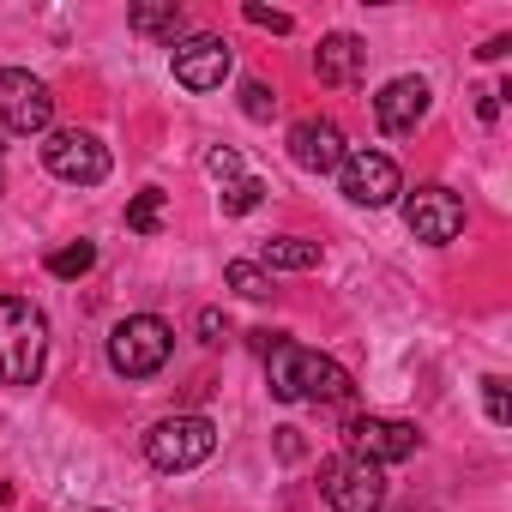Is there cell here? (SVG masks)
<instances>
[{
	"label": "cell",
	"mask_w": 512,
	"mask_h": 512,
	"mask_svg": "<svg viewBox=\"0 0 512 512\" xmlns=\"http://www.w3.org/2000/svg\"><path fill=\"white\" fill-rule=\"evenodd\" d=\"M97 266V241H67L49 253V278H85Z\"/></svg>",
	"instance_id": "ac0fdd59"
},
{
	"label": "cell",
	"mask_w": 512,
	"mask_h": 512,
	"mask_svg": "<svg viewBox=\"0 0 512 512\" xmlns=\"http://www.w3.org/2000/svg\"><path fill=\"white\" fill-rule=\"evenodd\" d=\"M320 494H326L332 512H380L386 506V470L368 464V458L338 452V458L320 464Z\"/></svg>",
	"instance_id": "5b68a950"
},
{
	"label": "cell",
	"mask_w": 512,
	"mask_h": 512,
	"mask_svg": "<svg viewBox=\"0 0 512 512\" xmlns=\"http://www.w3.org/2000/svg\"><path fill=\"white\" fill-rule=\"evenodd\" d=\"M43 163H49V175L73 181V187H97V181L109 175V151H103V139H97V133H79V127L49 133V139H43Z\"/></svg>",
	"instance_id": "9c48e42d"
},
{
	"label": "cell",
	"mask_w": 512,
	"mask_h": 512,
	"mask_svg": "<svg viewBox=\"0 0 512 512\" xmlns=\"http://www.w3.org/2000/svg\"><path fill=\"white\" fill-rule=\"evenodd\" d=\"M217 452V428L205 422V416H163V422H151V434H145V458L157 464V470H193V464H205Z\"/></svg>",
	"instance_id": "277c9868"
},
{
	"label": "cell",
	"mask_w": 512,
	"mask_h": 512,
	"mask_svg": "<svg viewBox=\"0 0 512 512\" xmlns=\"http://www.w3.org/2000/svg\"><path fill=\"white\" fill-rule=\"evenodd\" d=\"M476 115L494 121V115H500V91H476Z\"/></svg>",
	"instance_id": "484cf974"
},
{
	"label": "cell",
	"mask_w": 512,
	"mask_h": 512,
	"mask_svg": "<svg viewBox=\"0 0 512 512\" xmlns=\"http://www.w3.org/2000/svg\"><path fill=\"white\" fill-rule=\"evenodd\" d=\"M199 338H205V344H223V338H229V320H223L217 308H205V314H199Z\"/></svg>",
	"instance_id": "d4e9b609"
},
{
	"label": "cell",
	"mask_w": 512,
	"mask_h": 512,
	"mask_svg": "<svg viewBox=\"0 0 512 512\" xmlns=\"http://www.w3.org/2000/svg\"><path fill=\"white\" fill-rule=\"evenodd\" d=\"M344 151H350V145H344L338 121H326V115H308V121L290 127V157H296V169H308V175H338Z\"/></svg>",
	"instance_id": "7c38bea8"
},
{
	"label": "cell",
	"mask_w": 512,
	"mask_h": 512,
	"mask_svg": "<svg viewBox=\"0 0 512 512\" xmlns=\"http://www.w3.org/2000/svg\"><path fill=\"white\" fill-rule=\"evenodd\" d=\"M482 404H488V422H494V428L512 422V398H506V380H500V374L482 380Z\"/></svg>",
	"instance_id": "7402d4cb"
},
{
	"label": "cell",
	"mask_w": 512,
	"mask_h": 512,
	"mask_svg": "<svg viewBox=\"0 0 512 512\" xmlns=\"http://www.w3.org/2000/svg\"><path fill=\"white\" fill-rule=\"evenodd\" d=\"M241 13H247V25H260V31H278V37H284V31L296 25L290 13H272V7H260V0H247V7H241Z\"/></svg>",
	"instance_id": "603a6c76"
},
{
	"label": "cell",
	"mask_w": 512,
	"mask_h": 512,
	"mask_svg": "<svg viewBox=\"0 0 512 512\" xmlns=\"http://www.w3.org/2000/svg\"><path fill=\"white\" fill-rule=\"evenodd\" d=\"M169 350H175V332H169V320H157V314H127V320L109 332V368H115L121 380H151V374H163Z\"/></svg>",
	"instance_id": "3957f363"
},
{
	"label": "cell",
	"mask_w": 512,
	"mask_h": 512,
	"mask_svg": "<svg viewBox=\"0 0 512 512\" xmlns=\"http://www.w3.org/2000/svg\"><path fill=\"white\" fill-rule=\"evenodd\" d=\"M404 223H410L416 241L446 247V241L464 235V199H458L452 187H416V193L404 199Z\"/></svg>",
	"instance_id": "30bf717a"
},
{
	"label": "cell",
	"mask_w": 512,
	"mask_h": 512,
	"mask_svg": "<svg viewBox=\"0 0 512 512\" xmlns=\"http://www.w3.org/2000/svg\"><path fill=\"white\" fill-rule=\"evenodd\" d=\"M0 506H7V482H0Z\"/></svg>",
	"instance_id": "83f0119b"
},
{
	"label": "cell",
	"mask_w": 512,
	"mask_h": 512,
	"mask_svg": "<svg viewBox=\"0 0 512 512\" xmlns=\"http://www.w3.org/2000/svg\"><path fill=\"white\" fill-rule=\"evenodd\" d=\"M205 169H211L217 181H241V157H235L229 145H217V151H205Z\"/></svg>",
	"instance_id": "cb8c5ba5"
},
{
	"label": "cell",
	"mask_w": 512,
	"mask_h": 512,
	"mask_svg": "<svg viewBox=\"0 0 512 512\" xmlns=\"http://www.w3.org/2000/svg\"><path fill=\"white\" fill-rule=\"evenodd\" d=\"M506 49H512V43H506V37H488V43H482V49H476V55H482V61H506Z\"/></svg>",
	"instance_id": "4316f807"
},
{
	"label": "cell",
	"mask_w": 512,
	"mask_h": 512,
	"mask_svg": "<svg viewBox=\"0 0 512 512\" xmlns=\"http://www.w3.org/2000/svg\"><path fill=\"white\" fill-rule=\"evenodd\" d=\"M49 121H55V97L37 73H25V67L0 73V133L31 139V133H49Z\"/></svg>",
	"instance_id": "8992f818"
},
{
	"label": "cell",
	"mask_w": 512,
	"mask_h": 512,
	"mask_svg": "<svg viewBox=\"0 0 512 512\" xmlns=\"http://www.w3.org/2000/svg\"><path fill=\"white\" fill-rule=\"evenodd\" d=\"M362 67H368L362 37H350V31L320 37V49H314V73H320V85H356V79H362Z\"/></svg>",
	"instance_id": "5bb4252c"
},
{
	"label": "cell",
	"mask_w": 512,
	"mask_h": 512,
	"mask_svg": "<svg viewBox=\"0 0 512 512\" xmlns=\"http://www.w3.org/2000/svg\"><path fill=\"white\" fill-rule=\"evenodd\" d=\"M260 260H266V272H314V266H320V241H302V235H272Z\"/></svg>",
	"instance_id": "9a60e30c"
},
{
	"label": "cell",
	"mask_w": 512,
	"mask_h": 512,
	"mask_svg": "<svg viewBox=\"0 0 512 512\" xmlns=\"http://www.w3.org/2000/svg\"><path fill=\"white\" fill-rule=\"evenodd\" d=\"M272 109H278V91H272L266 79H247V85H241V115H247V121H272Z\"/></svg>",
	"instance_id": "44dd1931"
},
{
	"label": "cell",
	"mask_w": 512,
	"mask_h": 512,
	"mask_svg": "<svg viewBox=\"0 0 512 512\" xmlns=\"http://www.w3.org/2000/svg\"><path fill=\"white\" fill-rule=\"evenodd\" d=\"M127 25H133L139 37H169V43H181V7H175V0H163V7H133Z\"/></svg>",
	"instance_id": "2e32d148"
},
{
	"label": "cell",
	"mask_w": 512,
	"mask_h": 512,
	"mask_svg": "<svg viewBox=\"0 0 512 512\" xmlns=\"http://www.w3.org/2000/svg\"><path fill=\"white\" fill-rule=\"evenodd\" d=\"M344 446H350V458H368L386 470V464H404L422 446V434H416V422H398V416H356L344 428Z\"/></svg>",
	"instance_id": "ba28073f"
},
{
	"label": "cell",
	"mask_w": 512,
	"mask_h": 512,
	"mask_svg": "<svg viewBox=\"0 0 512 512\" xmlns=\"http://www.w3.org/2000/svg\"><path fill=\"white\" fill-rule=\"evenodd\" d=\"M266 380H272L278 404H344L356 392L350 374L332 356L308 350V344H272L266 350Z\"/></svg>",
	"instance_id": "6da1fadb"
},
{
	"label": "cell",
	"mask_w": 512,
	"mask_h": 512,
	"mask_svg": "<svg viewBox=\"0 0 512 512\" xmlns=\"http://www.w3.org/2000/svg\"><path fill=\"white\" fill-rule=\"evenodd\" d=\"M223 284H229L235 296H247V302H266V296H272V272H266V266H253V260H229Z\"/></svg>",
	"instance_id": "e0dca14e"
},
{
	"label": "cell",
	"mask_w": 512,
	"mask_h": 512,
	"mask_svg": "<svg viewBox=\"0 0 512 512\" xmlns=\"http://www.w3.org/2000/svg\"><path fill=\"white\" fill-rule=\"evenodd\" d=\"M127 229H133V235H157V229H163V187L133 193V205H127Z\"/></svg>",
	"instance_id": "d6986e66"
},
{
	"label": "cell",
	"mask_w": 512,
	"mask_h": 512,
	"mask_svg": "<svg viewBox=\"0 0 512 512\" xmlns=\"http://www.w3.org/2000/svg\"><path fill=\"white\" fill-rule=\"evenodd\" d=\"M338 187H344L350 205L380 211V205H392V199L404 193V175H398V163H392L386 151L356 145V151H344V163H338Z\"/></svg>",
	"instance_id": "52a82bcc"
},
{
	"label": "cell",
	"mask_w": 512,
	"mask_h": 512,
	"mask_svg": "<svg viewBox=\"0 0 512 512\" xmlns=\"http://www.w3.org/2000/svg\"><path fill=\"white\" fill-rule=\"evenodd\" d=\"M49 356V320L25 296H0V374L7 386H37Z\"/></svg>",
	"instance_id": "7a4b0ae2"
},
{
	"label": "cell",
	"mask_w": 512,
	"mask_h": 512,
	"mask_svg": "<svg viewBox=\"0 0 512 512\" xmlns=\"http://www.w3.org/2000/svg\"><path fill=\"white\" fill-rule=\"evenodd\" d=\"M169 67H175L181 91H217L229 79L235 55H229L223 37H181V43H169Z\"/></svg>",
	"instance_id": "8fae6325"
},
{
	"label": "cell",
	"mask_w": 512,
	"mask_h": 512,
	"mask_svg": "<svg viewBox=\"0 0 512 512\" xmlns=\"http://www.w3.org/2000/svg\"><path fill=\"white\" fill-rule=\"evenodd\" d=\"M428 115V85L422 79H392L380 97H374V121L386 133H416V121Z\"/></svg>",
	"instance_id": "4fadbf2b"
},
{
	"label": "cell",
	"mask_w": 512,
	"mask_h": 512,
	"mask_svg": "<svg viewBox=\"0 0 512 512\" xmlns=\"http://www.w3.org/2000/svg\"><path fill=\"white\" fill-rule=\"evenodd\" d=\"M97 512H103V506H97Z\"/></svg>",
	"instance_id": "f1b7e54d"
},
{
	"label": "cell",
	"mask_w": 512,
	"mask_h": 512,
	"mask_svg": "<svg viewBox=\"0 0 512 512\" xmlns=\"http://www.w3.org/2000/svg\"><path fill=\"white\" fill-rule=\"evenodd\" d=\"M260 205H266V181L241 175V181L223 187V217H247V211H260Z\"/></svg>",
	"instance_id": "ffe728a7"
}]
</instances>
